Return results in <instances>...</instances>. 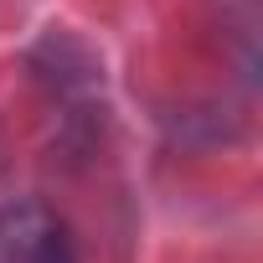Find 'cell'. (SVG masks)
<instances>
[{
	"label": "cell",
	"instance_id": "1",
	"mask_svg": "<svg viewBox=\"0 0 263 263\" xmlns=\"http://www.w3.org/2000/svg\"><path fill=\"white\" fill-rule=\"evenodd\" d=\"M0 263H78L62 217L42 201L0 206Z\"/></svg>",
	"mask_w": 263,
	"mask_h": 263
}]
</instances>
